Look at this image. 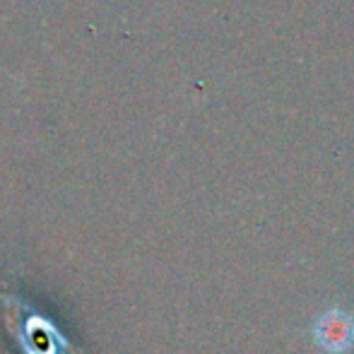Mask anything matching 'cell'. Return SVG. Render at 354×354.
<instances>
[{
  "mask_svg": "<svg viewBox=\"0 0 354 354\" xmlns=\"http://www.w3.org/2000/svg\"><path fill=\"white\" fill-rule=\"evenodd\" d=\"M313 342L326 354H345L354 347V313L340 306L323 311L313 321Z\"/></svg>",
  "mask_w": 354,
  "mask_h": 354,
  "instance_id": "cell-1",
  "label": "cell"
}]
</instances>
